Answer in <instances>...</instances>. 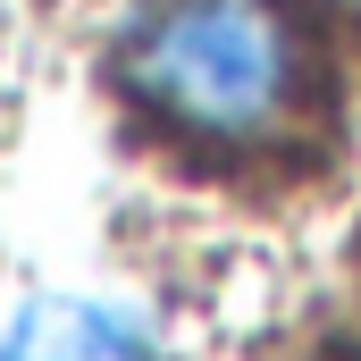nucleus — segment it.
<instances>
[{
	"label": "nucleus",
	"instance_id": "f257e3e1",
	"mask_svg": "<svg viewBox=\"0 0 361 361\" xmlns=\"http://www.w3.org/2000/svg\"><path fill=\"white\" fill-rule=\"evenodd\" d=\"M118 76L193 143H269L302 101V34L277 0H135Z\"/></svg>",
	"mask_w": 361,
	"mask_h": 361
},
{
	"label": "nucleus",
	"instance_id": "f03ea898",
	"mask_svg": "<svg viewBox=\"0 0 361 361\" xmlns=\"http://www.w3.org/2000/svg\"><path fill=\"white\" fill-rule=\"evenodd\" d=\"M0 361H152L143 328L126 311H101V302H76V294H42L8 319L0 336Z\"/></svg>",
	"mask_w": 361,
	"mask_h": 361
}]
</instances>
